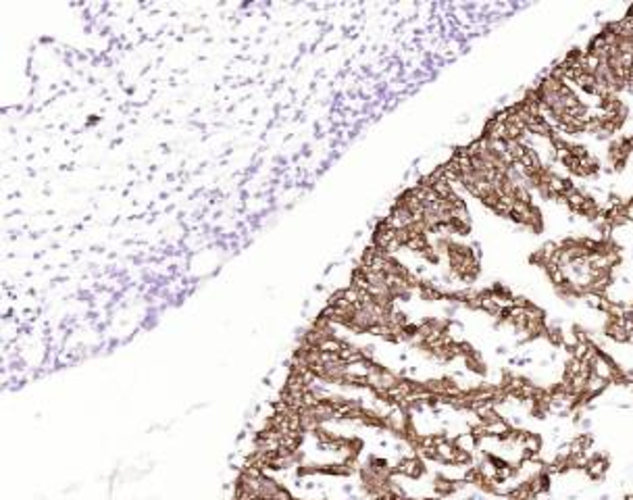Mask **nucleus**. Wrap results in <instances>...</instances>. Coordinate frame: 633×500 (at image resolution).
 Masks as SVG:
<instances>
[{"label":"nucleus","mask_w":633,"mask_h":500,"mask_svg":"<svg viewBox=\"0 0 633 500\" xmlns=\"http://www.w3.org/2000/svg\"><path fill=\"white\" fill-rule=\"evenodd\" d=\"M592 467H562L546 475L531 500H633L619 484H606Z\"/></svg>","instance_id":"nucleus-1"}]
</instances>
